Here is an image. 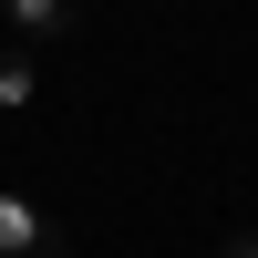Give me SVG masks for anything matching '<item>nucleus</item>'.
<instances>
[{
    "instance_id": "nucleus-3",
    "label": "nucleus",
    "mask_w": 258,
    "mask_h": 258,
    "mask_svg": "<svg viewBox=\"0 0 258 258\" xmlns=\"http://www.w3.org/2000/svg\"><path fill=\"white\" fill-rule=\"evenodd\" d=\"M31 93H41V62L31 52H0V114H21Z\"/></svg>"
},
{
    "instance_id": "nucleus-4",
    "label": "nucleus",
    "mask_w": 258,
    "mask_h": 258,
    "mask_svg": "<svg viewBox=\"0 0 258 258\" xmlns=\"http://www.w3.org/2000/svg\"><path fill=\"white\" fill-rule=\"evenodd\" d=\"M217 258H258V238H227V248H217Z\"/></svg>"
},
{
    "instance_id": "nucleus-1",
    "label": "nucleus",
    "mask_w": 258,
    "mask_h": 258,
    "mask_svg": "<svg viewBox=\"0 0 258 258\" xmlns=\"http://www.w3.org/2000/svg\"><path fill=\"white\" fill-rule=\"evenodd\" d=\"M0 258H62V227L41 217L21 186H0Z\"/></svg>"
},
{
    "instance_id": "nucleus-2",
    "label": "nucleus",
    "mask_w": 258,
    "mask_h": 258,
    "mask_svg": "<svg viewBox=\"0 0 258 258\" xmlns=\"http://www.w3.org/2000/svg\"><path fill=\"white\" fill-rule=\"evenodd\" d=\"M0 21H11L21 41H62V31L83 21V0H0Z\"/></svg>"
}]
</instances>
